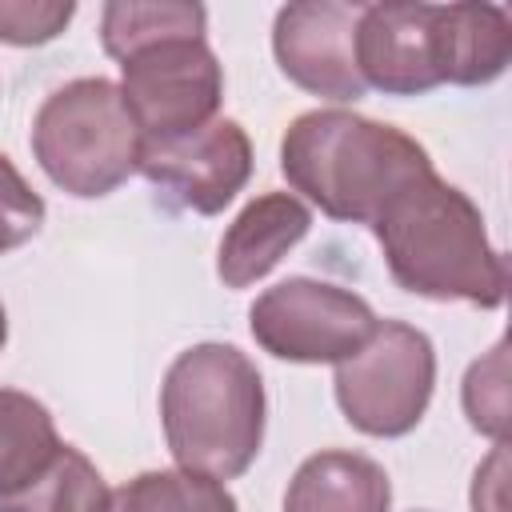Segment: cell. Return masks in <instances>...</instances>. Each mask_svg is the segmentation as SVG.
<instances>
[{
  "label": "cell",
  "instance_id": "cell-1",
  "mask_svg": "<svg viewBox=\"0 0 512 512\" xmlns=\"http://www.w3.org/2000/svg\"><path fill=\"white\" fill-rule=\"evenodd\" d=\"M392 280L424 300H464L500 308L508 292L504 252L488 240L484 216L468 192L436 176H412L372 220Z\"/></svg>",
  "mask_w": 512,
  "mask_h": 512
},
{
  "label": "cell",
  "instance_id": "cell-2",
  "mask_svg": "<svg viewBox=\"0 0 512 512\" xmlns=\"http://www.w3.org/2000/svg\"><path fill=\"white\" fill-rule=\"evenodd\" d=\"M428 168L432 156L420 140L348 108L300 112L280 136V172L292 196L300 192L344 224H372L380 208Z\"/></svg>",
  "mask_w": 512,
  "mask_h": 512
},
{
  "label": "cell",
  "instance_id": "cell-3",
  "mask_svg": "<svg viewBox=\"0 0 512 512\" xmlns=\"http://www.w3.org/2000/svg\"><path fill=\"white\" fill-rule=\"evenodd\" d=\"M264 380L260 368L220 340L184 348L160 384V424L176 468L236 480L264 444Z\"/></svg>",
  "mask_w": 512,
  "mask_h": 512
},
{
  "label": "cell",
  "instance_id": "cell-4",
  "mask_svg": "<svg viewBox=\"0 0 512 512\" xmlns=\"http://www.w3.org/2000/svg\"><path fill=\"white\" fill-rule=\"evenodd\" d=\"M140 144L120 88L104 76L52 88L32 116V156L40 172L76 200L116 192L136 172Z\"/></svg>",
  "mask_w": 512,
  "mask_h": 512
},
{
  "label": "cell",
  "instance_id": "cell-5",
  "mask_svg": "<svg viewBox=\"0 0 512 512\" xmlns=\"http://www.w3.org/2000/svg\"><path fill=\"white\" fill-rule=\"evenodd\" d=\"M436 388V348L428 332L404 320H380L376 332L336 364L332 392L344 420L376 440L408 436Z\"/></svg>",
  "mask_w": 512,
  "mask_h": 512
},
{
  "label": "cell",
  "instance_id": "cell-6",
  "mask_svg": "<svg viewBox=\"0 0 512 512\" xmlns=\"http://www.w3.org/2000/svg\"><path fill=\"white\" fill-rule=\"evenodd\" d=\"M376 324L364 296L312 276H288L264 288L248 308V332L260 352L288 364H340Z\"/></svg>",
  "mask_w": 512,
  "mask_h": 512
},
{
  "label": "cell",
  "instance_id": "cell-7",
  "mask_svg": "<svg viewBox=\"0 0 512 512\" xmlns=\"http://www.w3.org/2000/svg\"><path fill=\"white\" fill-rule=\"evenodd\" d=\"M116 88L140 140H176L216 120L224 68L204 36H172L124 56Z\"/></svg>",
  "mask_w": 512,
  "mask_h": 512
},
{
  "label": "cell",
  "instance_id": "cell-8",
  "mask_svg": "<svg viewBox=\"0 0 512 512\" xmlns=\"http://www.w3.org/2000/svg\"><path fill=\"white\" fill-rule=\"evenodd\" d=\"M352 56L360 80L384 96H424L448 84V4H364Z\"/></svg>",
  "mask_w": 512,
  "mask_h": 512
},
{
  "label": "cell",
  "instance_id": "cell-9",
  "mask_svg": "<svg viewBox=\"0 0 512 512\" xmlns=\"http://www.w3.org/2000/svg\"><path fill=\"white\" fill-rule=\"evenodd\" d=\"M136 172L168 188L184 208L200 216H216L252 180V140L240 120L216 116L212 124L188 136L144 140Z\"/></svg>",
  "mask_w": 512,
  "mask_h": 512
},
{
  "label": "cell",
  "instance_id": "cell-10",
  "mask_svg": "<svg viewBox=\"0 0 512 512\" xmlns=\"http://www.w3.org/2000/svg\"><path fill=\"white\" fill-rule=\"evenodd\" d=\"M364 4L348 0H300L284 4L272 20V56L280 72L332 104H356L368 84L360 80L352 36Z\"/></svg>",
  "mask_w": 512,
  "mask_h": 512
},
{
  "label": "cell",
  "instance_id": "cell-11",
  "mask_svg": "<svg viewBox=\"0 0 512 512\" xmlns=\"http://www.w3.org/2000/svg\"><path fill=\"white\" fill-rule=\"evenodd\" d=\"M308 228L312 212L292 192H264L248 200L220 236L216 276L224 288H252L308 236Z\"/></svg>",
  "mask_w": 512,
  "mask_h": 512
},
{
  "label": "cell",
  "instance_id": "cell-12",
  "mask_svg": "<svg viewBox=\"0 0 512 512\" xmlns=\"http://www.w3.org/2000/svg\"><path fill=\"white\" fill-rule=\"evenodd\" d=\"M392 480L388 472L348 448L312 452L288 480L284 512H388Z\"/></svg>",
  "mask_w": 512,
  "mask_h": 512
},
{
  "label": "cell",
  "instance_id": "cell-13",
  "mask_svg": "<svg viewBox=\"0 0 512 512\" xmlns=\"http://www.w3.org/2000/svg\"><path fill=\"white\" fill-rule=\"evenodd\" d=\"M64 452L52 412L20 388H0V504L28 492Z\"/></svg>",
  "mask_w": 512,
  "mask_h": 512
},
{
  "label": "cell",
  "instance_id": "cell-14",
  "mask_svg": "<svg viewBox=\"0 0 512 512\" xmlns=\"http://www.w3.org/2000/svg\"><path fill=\"white\" fill-rule=\"evenodd\" d=\"M456 88H480L504 76L512 60V20L500 4H448Z\"/></svg>",
  "mask_w": 512,
  "mask_h": 512
},
{
  "label": "cell",
  "instance_id": "cell-15",
  "mask_svg": "<svg viewBox=\"0 0 512 512\" xmlns=\"http://www.w3.org/2000/svg\"><path fill=\"white\" fill-rule=\"evenodd\" d=\"M208 12L188 0H112L100 8V44L112 60H124L156 40L204 36Z\"/></svg>",
  "mask_w": 512,
  "mask_h": 512
},
{
  "label": "cell",
  "instance_id": "cell-16",
  "mask_svg": "<svg viewBox=\"0 0 512 512\" xmlns=\"http://www.w3.org/2000/svg\"><path fill=\"white\" fill-rule=\"evenodd\" d=\"M104 512H240L224 480L188 468H152L108 492Z\"/></svg>",
  "mask_w": 512,
  "mask_h": 512
},
{
  "label": "cell",
  "instance_id": "cell-17",
  "mask_svg": "<svg viewBox=\"0 0 512 512\" xmlns=\"http://www.w3.org/2000/svg\"><path fill=\"white\" fill-rule=\"evenodd\" d=\"M108 484L100 468L72 444L56 456V464L20 496L4 500L0 512H104Z\"/></svg>",
  "mask_w": 512,
  "mask_h": 512
},
{
  "label": "cell",
  "instance_id": "cell-18",
  "mask_svg": "<svg viewBox=\"0 0 512 512\" xmlns=\"http://www.w3.org/2000/svg\"><path fill=\"white\" fill-rule=\"evenodd\" d=\"M464 416L476 432L504 444L508 428V340H496L488 356H480L464 376Z\"/></svg>",
  "mask_w": 512,
  "mask_h": 512
},
{
  "label": "cell",
  "instance_id": "cell-19",
  "mask_svg": "<svg viewBox=\"0 0 512 512\" xmlns=\"http://www.w3.org/2000/svg\"><path fill=\"white\" fill-rule=\"evenodd\" d=\"M72 16V0H0V40L16 48H40L56 40Z\"/></svg>",
  "mask_w": 512,
  "mask_h": 512
},
{
  "label": "cell",
  "instance_id": "cell-20",
  "mask_svg": "<svg viewBox=\"0 0 512 512\" xmlns=\"http://www.w3.org/2000/svg\"><path fill=\"white\" fill-rule=\"evenodd\" d=\"M40 192L20 176V168L0 152V256L28 244L44 224Z\"/></svg>",
  "mask_w": 512,
  "mask_h": 512
},
{
  "label": "cell",
  "instance_id": "cell-21",
  "mask_svg": "<svg viewBox=\"0 0 512 512\" xmlns=\"http://www.w3.org/2000/svg\"><path fill=\"white\" fill-rule=\"evenodd\" d=\"M472 512H508V444H492L472 476Z\"/></svg>",
  "mask_w": 512,
  "mask_h": 512
},
{
  "label": "cell",
  "instance_id": "cell-22",
  "mask_svg": "<svg viewBox=\"0 0 512 512\" xmlns=\"http://www.w3.org/2000/svg\"><path fill=\"white\" fill-rule=\"evenodd\" d=\"M8 344V312H4V304H0V348Z\"/></svg>",
  "mask_w": 512,
  "mask_h": 512
}]
</instances>
